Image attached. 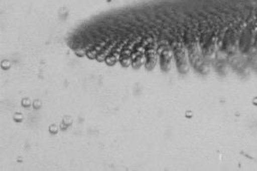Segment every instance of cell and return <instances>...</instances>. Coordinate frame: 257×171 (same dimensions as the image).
Listing matches in <instances>:
<instances>
[{
  "mask_svg": "<svg viewBox=\"0 0 257 171\" xmlns=\"http://www.w3.org/2000/svg\"><path fill=\"white\" fill-rule=\"evenodd\" d=\"M241 24H233L229 27L225 31V35L221 41V48L227 54H232L239 47L240 37L242 35Z\"/></svg>",
  "mask_w": 257,
  "mask_h": 171,
  "instance_id": "6da1fadb",
  "label": "cell"
}]
</instances>
